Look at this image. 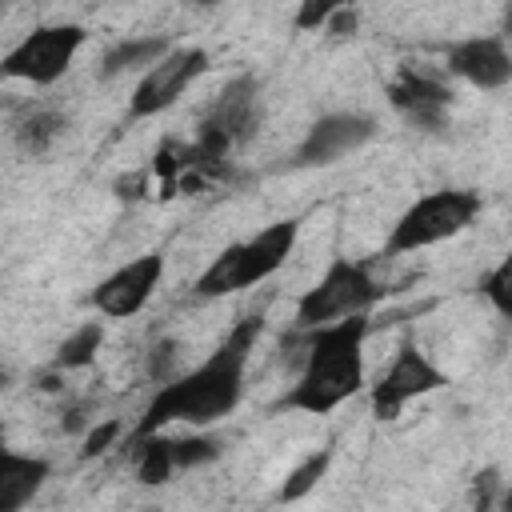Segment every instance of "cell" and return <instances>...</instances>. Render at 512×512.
<instances>
[{"mask_svg": "<svg viewBox=\"0 0 512 512\" xmlns=\"http://www.w3.org/2000/svg\"><path fill=\"white\" fill-rule=\"evenodd\" d=\"M340 4H320V0H308L304 8H296V28L300 32H320V28H328V20H332V12H336Z\"/></svg>", "mask_w": 512, "mask_h": 512, "instance_id": "obj_19", "label": "cell"}, {"mask_svg": "<svg viewBox=\"0 0 512 512\" xmlns=\"http://www.w3.org/2000/svg\"><path fill=\"white\" fill-rule=\"evenodd\" d=\"M84 40H88L84 24H72V20L40 24V28H32L28 36H20L4 52L0 72L8 80H24V84H36V88H48V84H56L72 68V60L80 56Z\"/></svg>", "mask_w": 512, "mask_h": 512, "instance_id": "obj_6", "label": "cell"}, {"mask_svg": "<svg viewBox=\"0 0 512 512\" xmlns=\"http://www.w3.org/2000/svg\"><path fill=\"white\" fill-rule=\"evenodd\" d=\"M52 476V464L44 456H24L4 448L0 452V512H20L24 504H32V496L44 488V480Z\"/></svg>", "mask_w": 512, "mask_h": 512, "instance_id": "obj_13", "label": "cell"}, {"mask_svg": "<svg viewBox=\"0 0 512 512\" xmlns=\"http://www.w3.org/2000/svg\"><path fill=\"white\" fill-rule=\"evenodd\" d=\"M480 208H484V200L472 188H436V192H424V196H416L400 212V220L392 224V232L384 240V252L388 256H408V252L444 244V240L460 236L464 228H472L476 216H480Z\"/></svg>", "mask_w": 512, "mask_h": 512, "instance_id": "obj_5", "label": "cell"}, {"mask_svg": "<svg viewBox=\"0 0 512 512\" xmlns=\"http://www.w3.org/2000/svg\"><path fill=\"white\" fill-rule=\"evenodd\" d=\"M100 344H104V324H100V320H88V324H80L72 336L60 340L52 368H84V364H92V356H96Z\"/></svg>", "mask_w": 512, "mask_h": 512, "instance_id": "obj_17", "label": "cell"}, {"mask_svg": "<svg viewBox=\"0 0 512 512\" xmlns=\"http://www.w3.org/2000/svg\"><path fill=\"white\" fill-rule=\"evenodd\" d=\"M64 116L60 112H52V108H32L16 128H12V136H16V144H20V152H28V156H44L48 148H52V140L64 132Z\"/></svg>", "mask_w": 512, "mask_h": 512, "instance_id": "obj_15", "label": "cell"}, {"mask_svg": "<svg viewBox=\"0 0 512 512\" xmlns=\"http://www.w3.org/2000/svg\"><path fill=\"white\" fill-rule=\"evenodd\" d=\"M500 36H504V40H512V4L504 8V20H500Z\"/></svg>", "mask_w": 512, "mask_h": 512, "instance_id": "obj_22", "label": "cell"}, {"mask_svg": "<svg viewBox=\"0 0 512 512\" xmlns=\"http://www.w3.org/2000/svg\"><path fill=\"white\" fill-rule=\"evenodd\" d=\"M376 132H380L376 116H368V112H328L304 132L288 168H328V164L360 152Z\"/></svg>", "mask_w": 512, "mask_h": 512, "instance_id": "obj_9", "label": "cell"}, {"mask_svg": "<svg viewBox=\"0 0 512 512\" xmlns=\"http://www.w3.org/2000/svg\"><path fill=\"white\" fill-rule=\"evenodd\" d=\"M388 104H392L408 124L436 132V128H444V116H448V108H452V92H448V84L436 80L432 72H420V68L404 64V68L392 76V84H388Z\"/></svg>", "mask_w": 512, "mask_h": 512, "instance_id": "obj_11", "label": "cell"}, {"mask_svg": "<svg viewBox=\"0 0 512 512\" xmlns=\"http://www.w3.org/2000/svg\"><path fill=\"white\" fill-rule=\"evenodd\" d=\"M356 20H360L356 8H336L324 32H328V36H352V32H356Z\"/></svg>", "mask_w": 512, "mask_h": 512, "instance_id": "obj_21", "label": "cell"}, {"mask_svg": "<svg viewBox=\"0 0 512 512\" xmlns=\"http://www.w3.org/2000/svg\"><path fill=\"white\" fill-rule=\"evenodd\" d=\"M260 328H264L260 312L236 320L232 332L208 352V360H200L192 372H180L168 384H160L156 396L144 404L136 428H132V444L148 440V436H160L168 424L208 428V424L232 416V408L244 396V372H248Z\"/></svg>", "mask_w": 512, "mask_h": 512, "instance_id": "obj_1", "label": "cell"}, {"mask_svg": "<svg viewBox=\"0 0 512 512\" xmlns=\"http://www.w3.org/2000/svg\"><path fill=\"white\" fill-rule=\"evenodd\" d=\"M328 468H332V444H324V448H316V452H308L288 476H284V484H280V492H276V500L280 504H296V500H304L324 476H328Z\"/></svg>", "mask_w": 512, "mask_h": 512, "instance_id": "obj_16", "label": "cell"}, {"mask_svg": "<svg viewBox=\"0 0 512 512\" xmlns=\"http://www.w3.org/2000/svg\"><path fill=\"white\" fill-rule=\"evenodd\" d=\"M384 296L380 280L372 276L368 260H352V256H336L324 276L296 300L292 324L296 332H316L328 324H340L348 316H368V308Z\"/></svg>", "mask_w": 512, "mask_h": 512, "instance_id": "obj_4", "label": "cell"}, {"mask_svg": "<svg viewBox=\"0 0 512 512\" xmlns=\"http://www.w3.org/2000/svg\"><path fill=\"white\" fill-rule=\"evenodd\" d=\"M496 512H512V488H504V492H500V500H496Z\"/></svg>", "mask_w": 512, "mask_h": 512, "instance_id": "obj_23", "label": "cell"}, {"mask_svg": "<svg viewBox=\"0 0 512 512\" xmlns=\"http://www.w3.org/2000/svg\"><path fill=\"white\" fill-rule=\"evenodd\" d=\"M160 280H164V256L160 252H144V256L120 264L116 272H108L92 288L88 304L100 316H108V320H128V316H136L152 300V292L160 288Z\"/></svg>", "mask_w": 512, "mask_h": 512, "instance_id": "obj_10", "label": "cell"}, {"mask_svg": "<svg viewBox=\"0 0 512 512\" xmlns=\"http://www.w3.org/2000/svg\"><path fill=\"white\" fill-rule=\"evenodd\" d=\"M176 44L168 36H128L120 44H112L104 56H100V80H116L124 72H148L152 64H160Z\"/></svg>", "mask_w": 512, "mask_h": 512, "instance_id": "obj_14", "label": "cell"}, {"mask_svg": "<svg viewBox=\"0 0 512 512\" xmlns=\"http://www.w3.org/2000/svg\"><path fill=\"white\" fill-rule=\"evenodd\" d=\"M444 60H448V72L460 76L472 88L496 92V88L512 84V48H508L504 36H468V40H456Z\"/></svg>", "mask_w": 512, "mask_h": 512, "instance_id": "obj_12", "label": "cell"}, {"mask_svg": "<svg viewBox=\"0 0 512 512\" xmlns=\"http://www.w3.org/2000/svg\"><path fill=\"white\" fill-rule=\"evenodd\" d=\"M372 332L368 316H348L340 324L308 332V352L300 364V376L280 396L276 408L328 416L344 400H352L364 388V340Z\"/></svg>", "mask_w": 512, "mask_h": 512, "instance_id": "obj_2", "label": "cell"}, {"mask_svg": "<svg viewBox=\"0 0 512 512\" xmlns=\"http://www.w3.org/2000/svg\"><path fill=\"white\" fill-rule=\"evenodd\" d=\"M480 292L484 300L496 308L500 320H512V248L500 256V264L480 280Z\"/></svg>", "mask_w": 512, "mask_h": 512, "instance_id": "obj_18", "label": "cell"}, {"mask_svg": "<svg viewBox=\"0 0 512 512\" xmlns=\"http://www.w3.org/2000/svg\"><path fill=\"white\" fill-rule=\"evenodd\" d=\"M300 240V216H284V220H272L268 228H260L256 236L248 240H236L228 244L224 252L212 256V264L196 276L192 292L200 300H220V296H232V292H244L252 284H264L268 276H276L292 248Z\"/></svg>", "mask_w": 512, "mask_h": 512, "instance_id": "obj_3", "label": "cell"}, {"mask_svg": "<svg viewBox=\"0 0 512 512\" xmlns=\"http://www.w3.org/2000/svg\"><path fill=\"white\" fill-rule=\"evenodd\" d=\"M116 436H120V424H116V420H108V424L92 428V432H88V440H84V448H80V456H84V460L100 456V452H104V448H108Z\"/></svg>", "mask_w": 512, "mask_h": 512, "instance_id": "obj_20", "label": "cell"}, {"mask_svg": "<svg viewBox=\"0 0 512 512\" xmlns=\"http://www.w3.org/2000/svg\"><path fill=\"white\" fill-rule=\"evenodd\" d=\"M208 64L212 60H208V52L200 44H176L160 64H152L136 80V88L128 96V120H148V116L168 112L208 72Z\"/></svg>", "mask_w": 512, "mask_h": 512, "instance_id": "obj_8", "label": "cell"}, {"mask_svg": "<svg viewBox=\"0 0 512 512\" xmlns=\"http://www.w3.org/2000/svg\"><path fill=\"white\" fill-rule=\"evenodd\" d=\"M448 384V376L428 360V352L408 336L400 340L396 356L388 360V368L376 376L372 392H368V404H372V416L376 420H396L404 412V404L420 400V396H432Z\"/></svg>", "mask_w": 512, "mask_h": 512, "instance_id": "obj_7", "label": "cell"}]
</instances>
